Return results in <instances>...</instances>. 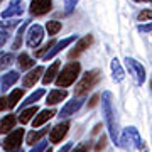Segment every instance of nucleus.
Returning <instances> with one entry per match:
<instances>
[{
  "label": "nucleus",
  "instance_id": "nucleus-39",
  "mask_svg": "<svg viewBox=\"0 0 152 152\" xmlns=\"http://www.w3.org/2000/svg\"><path fill=\"white\" fill-rule=\"evenodd\" d=\"M139 151H140V152H149V151H147V145H145V144H142Z\"/></svg>",
  "mask_w": 152,
  "mask_h": 152
},
{
  "label": "nucleus",
  "instance_id": "nucleus-23",
  "mask_svg": "<svg viewBox=\"0 0 152 152\" xmlns=\"http://www.w3.org/2000/svg\"><path fill=\"white\" fill-rule=\"evenodd\" d=\"M29 27V20H26L22 24L20 27L17 29L15 32V37H14V42H12V51H17V49H20L22 46V39H24V34H26V29Z\"/></svg>",
  "mask_w": 152,
  "mask_h": 152
},
{
  "label": "nucleus",
  "instance_id": "nucleus-42",
  "mask_svg": "<svg viewBox=\"0 0 152 152\" xmlns=\"http://www.w3.org/2000/svg\"><path fill=\"white\" fill-rule=\"evenodd\" d=\"M2 2H4V0H0V4H2Z\"/></svg>",
  "mask_w": 152,
  "mask_h": 152
},
{
  "label": "nucleus",
  "instance_id": "nucleus-3",
  "mask_svg": "<svg viewBox=\"0 0 152 152\" xmlns=\"http://www.w3.org/2000/svg\"><path fill=\"white\" fill-rule=\"evenodd\" d=\"M100 78H102V71H100V69H90V71H86V73L83 75L81 80L76 83L75 96H86L88 91H91L93 88L98 85Z\"/></svg>",
  "mask_w": 152,
  "mask_h": 152
},
{
  "label": "nucleus",
  "instance_id": "nucleus-32",
  "mask_svg": "<svg viewBox=\"0 0 152 152\" xmlns=\"http://www.w3.org/2000/svg\"><path fill=\"white\" fill-rule=\"evenodd\" d=\"M48 149V142L44 140H39V144H36V145H32V149H31V152H44Z\"/></svg>",
  "mask_w": 152,
  "mask_h": 152
},
{
  "label": "nucleus",
  "instance_id": "nucleus-37",
  "mask_svg": "<svg viewBox=\"0 0 152 152\" xmlns=\"http://www.w3.org/2000/svg\"><path fill=\"white\" fill-rule=\"evenodd\" d=\"M100 95H93L91 98H90V103H88V108H93V107H95V105L98 103V100H100Z\"/></svg>",
  "mask_w": 152,
  "mask_h": 152
},
{
  "label": "nucleus",
  "instance_id": "nucleus-9",
  "mask_svg": "<svg viewBox=\"0 0 152 152\" xmlns=\"http://www.w3.org/2000/svg\"><path fill=\"white\" fill-rule=\"evenodd\" d=\"M93 44V36L91 34H86V36H83V37H78L76 44L73 46V49L69 51V59H76L80 54H83L85 51H86L90 46Z\"/></svg>",
  "mask_w": 152,
  "mask_h": 152
},
{
  "label": "nucleus",
  "instance_id": "nucleus-40",
  "mask_svg": "<svg viewBox=\"0 0 152 152\" xmlns=\"http://www.w3.org/2000/svg\"><path fill=\"white\" fill-rule=\"evenodd\" d=\"M135 2H151V0H135Z\"/></svg>",
  "mask_w": 152,
  "mask_h": 152
},
{
  "label": "nucleus",
  "instance_id": "nucleus-25",
  "mask_svg": "<svg viewBox=\"0 0 152 152\" xmlns=\"http://www.w3.org/2000/svg\"><path fill=\"white\" fill-rule=\"evenodd\" d=\"M110 68H112V75H113L115 81H117V83L122 81V80H124V69H122V66H120V63H118V59H117V58H113V59H112Z\"/></svg>",
  "mask_w": 152,
  "mask_h": 152
},
{
  "label": "nucleus",
  "instance_id": "nucleus-5",
  "mask_svg": "<svg viewBox=\"0 0 152 152\" xmlns=\"http://www.w3.org/2000/svg\"><path fill=\"white\" fill-rule=\"evenodd\" d=\"M24 135H26V132L24 129H15V130H12L7 134L5 140L2 142V147L5 149L7 152H15L20 149V144L24 140Z\"/></svg>",
  "mask_w": 152,
  "mask_h": 152
},
{
  "label": "nucleus",
  "instance_id": "nucleus-14",
  "mask_svg": "<svg viewBox=\"0 0 152 152\" xmlns=\"http://www.w3.org/2000/svg\"><path fill=\"white\" fill-rule=\"evenodd\" d=\"M51 5H53V0H32L31 2V7H29V12L32 15H44L51 10Z\"/></svg>",
  "mask_w": 152,
  "mask_h": 152
},
{
  "label": "nucleus",
  "instance_id": "nucleus-10",
  "mask_svg": "<svg viewBox=\"0 0 152 152\" xmlns=\"http://www.w3.org/2000/svg\"><path fill=\"white\" fill-rule=\"evenodd\" d=\"M68 130H69V122H68V120L59 122L58 125L51 127V130H49V142H51V144H59V142L66 137Z\"/></svg>",
  "mask_w": 152,
  "mask_h": 152
},
{
  "label": "nucleus",
  "instance_id": "nucleus-16",
  "mask_svg": "<svg viewBox=\"0 0 152 152\" xmlns=\"http://www.w3.org/2000/svg\"><path fill=\"white\" fill-rule=\"evenodd\" d=\"M19 78H20V75H19L17 71H7L5 75L2 76V80H0V90L7 91L9 88H12L17 81H19Z\"/></svg>",
  "mask_w": 152,
  "mask_h": 152
},
{
  "label": "nucleus",
  "instance_id": "nucleus-33",
  "mask_svg": "<svg viewBox=\"0 0 152 152\" xmlns=\"http://www.w3.org/2000/svg\"><path fill=\"white\" fill-rule=\"evenodd\" d=\"M90 151V144L88 142H81L80 145H76L73 151H69V152H88Z\"/></svg>",
  "mask_w": 152,
  "mask_h": 152
},
{
  "label": "nucleus",
  "instance_id": "nucleus-21",
  "mask_svg": "<svg viewBox=\"0 0 152 152\" xmlns=\"http://www.w3.org/2000/svg\"><path fill=\"white\" fill-rule=\"evenodd\" d=\"M49 130H51V127H49V125H46L44 129H39V130H31L27 135H26V142H27L29 145H34V144L41 140V139H42Z\"/></svg>",
  "mask_w": 152,
  "mask_h": 152
},
{
  "label": "nucleus",
  "instance_id": "nucleus-35",
  "mask_svg": "<svg viewBox=\"0 0 152 152\" xmlns=\"http://www.w3.org/2000/svg\"><path fill=\"white\" fill-rule=\"evenodd\" d=\"M105 145H107V137H105V135H102V139H100V140H98L96 147H95V151H96V152L103 151V149H105Z\"/></svg>",
  "mask_w": 152,
  "mask_h": 152
},
{
  "label": "nucleus",
  "instance_id": "nucleus-34",
  "mask_svg": "<svg viewBox=\"0 0 152 152\" xmlns=\"http://www.w3.org/2000/svg\"><path fill=\"white\" fill-rule=\"evenodd\" d=\"M9 96H0V112H4V110H9Z\"/></svg>",
  "mask_w": 152,
  "mask_h": 152
},
{
  "label": "nucleus",
  "instance_id": "nucleus-7",
  "mask_svg": "<svg viewBox=\"0 0 152 152\" xmlns=\"http://www.w3.org/2000/svg\"><path fill=\"white\" fill-rule=\"evenodd\" d=\"M125 63H127L129 73L132 75V78H134L135 85H142V83L145 81V69H144V66H142L140 63H137L134 58H127V59H125Z\"/></svg>",
  "mask_w": 152,
  "mask_h": 152
},
{
  "label": "nucleus",
  "instance_id": "nucleus-19",
  "mask_svg": "<svg viewBox=\"0 0 152 152\" xmlns=\"http://www.w3.org/2000/svg\"><path fill=\"white\" fill-rule=\"evenodd\" d=\"M15 122H17L15 115H12V113L5 115L4 118L0 120V134H2V135H7L9 132H12L14 127H15Z\"/></svg>",
  "mask_w": 152,
  "mask_h": 152
},
{
  "label": "nucleus",
  "instance_id": "nucleus-15",
  "mask_svg": "<svg viewBox=\"0 0 152 152\" xmlns=\"http://www.w3.org/2000/svg\"><path fill=\"white\" fill-rule=\"evenodd\" d=\"M54 115H56V110H54V108L41 110V112H37V115L34 117V120H32V127H34V129H37V127H41V125L48 124L49 120L54 117Z\"/></svg>",
  "mask_w": 152,
  "mask_h": 152
},
{
  "label": "nucleus",
  "instance_id": "nucleus-27",
  "mask_svg": "<svg viewBox=\"0 0 152 152\" xmlns=\"http://www.w3.org/2000/svg\"><path fill=\"white\" fill-rule=\"evenodd\" d=\"M61 22L59 20H48V24H46V31H48L49 36H56V34L61 31Z\"/></svg>",
  "mask_w": 152,
  "mask_h": 152
},
{
  "label": "nucleus",
  "instance_id": "nucleus-4",
  "mask_svg": "<svg viewBox=\"0 0 152 152\" xmlns=\"http://www.w3.org/2000/svg\"><path fill=\"white\" fill-rule=\"evenodd\" d=\"M142 144H144V140L140 139L137 129L129 127V129H125V130H124L122 139H120V145H122V147H125L127 151H134V149H140Z\"/></svg>",
  "mask_w": 152,
  "mask_h": 152
},
{
  "label": "nucleus",
  "instance_id": "nucleus-13",
  "mask_svg": "<svg viewBox=\"0 0 152 152\" xmlns=\"http://www.w3.org/2000/svg\"><path fill=\"white\" fill-rule=\"evenodd\" d=\"M24 14V2L22 0H10V4L7 9L2 10V19H12V17H19Z\"/></svg>",
  "mask_w": 152,
  "mask_h": 152
},
{
  "label": "nucleus",
  "instance_id": "nucleus-18",
  "mask_svg": "<svg viewBox=\"0 0 152 152\" xmlns=\"http://www.w3.org/2000/svg\"><path fill=\"white\" fill-rule=\"evenodd\" d=\"M66 96H68V91H66L64 88H54V90H51V91L48 93V102H46V103L48 105H58V103H61L63 100H66Z\"/></svg>",
  "mask_w": 152,
  "mask_h": 152
},
{
  "label": "nucleus",
  "instance_id": "nucleus-41",
  "mask_svg": "<svg viewBox=\"0 0 152 152\" xmlns=\"http://www.w3.org/2000/svg\"><path fill=\"white\" fill-rule=\"evenodd\" d=\"M44 152H53V151H51V149H49V147H48V149H46V151H44Z\"/></svg>",
  "mask_w": 152,
  "mask_h": 152
},
{
  "label": "nucleus",
  "instance_id": "nucleus-29",
  "mask_svg": "<svg viewBox=\"0 0 152 152\" xmlns=\"http://www.w3.org/2000/svg\"><path fill=\"white\" fill-rule=\"evenodd\" d=\"M54 42H56V41H49L48 44H44V46H42L41 49H37V51H36V56H37V58H44V54H46L49 49L54 46Z\"/></svg>",
  "mask_w": 152,
  "mask_h": 152
},
{
  "label": "nucleus",
  "instance_id": "nucleus-8",
  "mask_svg": "<svg viewBox=\"0 0 152 152\" xmlns=\"http://www.w3.org/2000/svg\"><path fill=\"white\" fill-rule=\"evenodd\" d=\"M76 41H78V36H76V34H73V36H69V37L61 39V41H56V42H54V46H53V48L49 49V51L46 53V54H44V58H42V59H44V61L53 59V58H54L56 54H59V53H61V51H63L64 48L71 46V44H73V42H76Z\"/></svg>",
  "mask_w": 152,
  "mask_h": 152
},
{
  "label": "nucleus",
  "instance_id": "nucleus-43",
  "mask_svg": "<svg viewBox=\"0 0 152 152\" xmlns=\"http://www.w3.org/2000/svg\"><path fill=\"white\" fill-rule=\"evenodd\" d=\"M151 2H152V0H151Z\"/></svg>",
  "mask_w": 152,
  "mask_h": 152
},
{
  "label": "nucleus",
  "instance_id": "nucleus-24",
  "mask_svg": "<svg viewBox=\"0 0 152 152\" xmlns=\"http://www.w3.org/2000/svg\"><path fill=\"white\" fill-rule=\"evenodd\" d=\"M17 66H19V69L24 71V69H32L34 68V59L27 53H20L19 58H17Z\"/></svg>",
  "mask_w": 152,
  "mask_h": 152
},
{
  "label": "nucleus",
  "instance_id": "nucleus-30",
  "mask_svg": "<svg viewBox=\"0 0 152 152\" xmlns=\"http://www.w3.org/2000/svg\"><path fill=\"white\" fill-rule=\"evenodd\" d=\"M140 22H152V10H149V9H145V10H142L140 14H139V17H137Z\"/></svg>",
  "mask_w": 152,
  "mask_h": 152
},
{
  "label": "nucleus",
  "instance_id": "nucleus-22",
  "mask_svg": "<svg viewBox=\"0 0 152 152\" xmlns=\"http://www.w3.org/2000/svg\"><path fill=\"white\" fill-rule=\"evenodd\" d=\"M44 95H46V90H42V88H41V90H36V91L31 93V95L20 103V110L26 108V107H31V105H36V102H39Z\"/></svg>",
  "mask_w": 152,
  "mask_h": 152
},
{
  "label": "nucleus",
  "instance_id": "nucleus-6",
  "mask_svg": "<svg viewBox=\"0 0 152 152\" xmlns=\"http://www.w3.org/2000/svg\"><path fill=\"white\" fill-rule=\"evenodd\" d=\"M44 39V27L42 26H39V24H32V26H29V31L26 32V42L31 49L37 48L39 44L42 42Z\"/></svg>",
  "mask_w": 152,
  "mask_h": 152
},
{
  "label": "nucleus",
  "instance_id": "nucleus-28",
  "mask_svg": "<svg viewBox=\"0 0 152 152\" xmlns=\"http://www.w3.org/2000/svg\"><path fill=\"white\" fill-rule=\"evenodd\" d=\"M14 59H15V58H14V54H12V53L2 54V56H0V69H7V68L14 63Z\"/></svg>",
  "mask_w": 152,
  "mask_h": 152
},
{
  "label": "nucleus",
  "instance_id": "nucleus-31",
  "mask_svg": "<svg viewBox=\"0 0 152 152\" xmlns=\"http://www.w3.org/2000/svg\"><path fill=\"white\" fill-rule=\"evenodd\" d=\"M78 2L80 0H64V12L66 14H71V12L75 10V7L78 5Z\"/></svg>",
  "mask_w": 152,
  "mask_h": 152
},
{
  "label": "nucleus",
  "instance_id": "nucleus-17",
  "mask_svg": "<svg viewBox=\"0 0 152 152\" xmlns=\"http://www.w3.org/2000/svg\"><path fill=\"white\" fill-rule=\"evenodd\" d=\"M59 66H61V61H54L53 64L48 68V71H44L42 75V85H51V83L56 80V76L59 75Z\"/></svg>",
  "mask_w": 152,
  "mask_h": 152
},
{
  "label": "nucleus",
  "instance_id": "nucleus-11",
  "mask_svg": "<svg viewBox=\"0 0 152 152\" xmlns=\"http://www.w3.org/2000/svg\"><path fill=\"white\" fill-rule=\"evenodd\" d=\"M83 103H85V96H75L71 102H68V103L61 108L59 118H68V117H71V115H75L76 112L83 107Z\"/></svg>",
  "mask_w": 152,
  "mask_h": 152
},
{
  "label": "nucleus",
  "instance_id": "nucleus-38",
  "mask_svg": "<svg viewBox=\"0 0 152 152\" xmlns=\"http://www.w3.org/2000/svg\"><path fill=\"white\" fill-rule=\"evenodd\" d=\"M71 147H73L71 144H66V145H63V147H61V149H59L58 152H69V151H71Z\"/></svg>",
  "mask_w": 152,
  "mask_h": 152
},
{
  "label": "nucleus",
  "instance_id": "nucleus-2",
  "mask_svg": "<svg viewBox=\"0 0 152 152\" xmlns=\"http://www.w3.org/2000/svg\"><path fill=\"white\" fill-rule=\"evenodd\" d=\"M112 93L105 91L102 95V108H103V115H105V124H107V129H108V134L112 137V140L115 144H120L118 142V135H117V129H115V113H113V105H112Z\"/></svg>",
  "mask_w": 152,
  "mask_h": 152
},
{
  "label": "nucleus",
  "instance_id": "nucleus-20",
  "mask_svg": "<svg viewBox=\"0 0 152 152\" xmlns=\"http://www.w3.org/2000/svg\"><path fill=\"white\" fill-rule=\"evenodd\" d=\"M39 108L36 107V105H31V107H26V108H22L20 110V113H19V122H20L22 125H26L29 124L31 120L37 115Z\"/></svg>",
  "mask_w": 152,
  "mask_h": 152
},
{
  "label": "nucleus",
  "instance_id": "nucleus-12",
  "mask_svg": "<svg viewBox=\"0 0 152 152\" xmlns=\"http://www.w3.org/2000/svg\"><path fill=\"white\" fill-rule=\"evenodd\" d=\"M42 75H44V68L42 66H36V68H32L27 75L22 76V86L24 88H32L39 80H42Z\"/></svg>",
  "mask_w": 152,
  "mask_h": 152
},
{
  "label": "nucleus",
  "instance_id": "nucleus-36",
  "mask_svg": "<svg viewBox=\"0 0 152 152\" xmlns=\"http://www.w3.org/2000/svg\"><path fill=\"white\" fill-rule=\"evenodd\" d=\"M7 39H9V34H7L5 31H2V29H0V48H4V46H5Z\"/></svg>",
  "mask_w": 152,
  "mask_h": 152
},
{
  "label": "nucleus",
  "instance_id": "nucleus-1",
  "mask_svg": "<svg viewBox=\"0 0 152 152\" xmlns=\"http://www.w3.org/2000/svg\"><path fill=\"white\" fill-rule=\"evenodd\" d=\"M80 73H81V64H80L78 61H71V63H68V64L61 69L59 75L56 76V80H54L56 86H58V88H68V86H71V85L78 80Z\"/></svg>",
  "mask_w": 152,
  "mask_h": 152
},
{
  "label": "nucleus",
  "instance_id": "nucleus-26",
  "mask_svg": "<svg viewBox=\"0 0 152 152\" xmlns=\"http://www.w3.org/2000/svg\"><path fill=\"white\" fill-rule=\"evenodd\" d=\"M22 96H24V88H15V90H12V91L9 93V107H10V108L17 107V103L20 102Z\"/></svg>",
  "mask_w": 152,
  "mask_h": 152
}]
</instances>
